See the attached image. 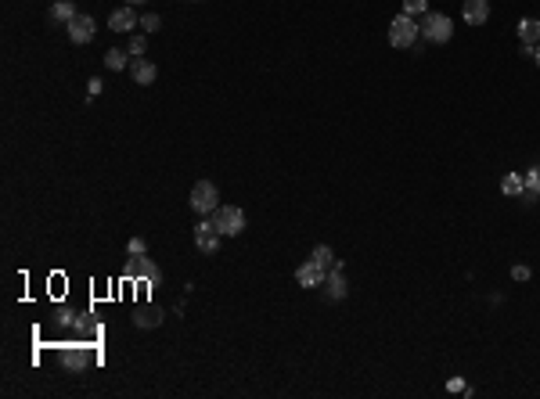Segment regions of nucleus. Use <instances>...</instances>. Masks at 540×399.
<instances>
[{
	"instance_id": "9d476101",
	"label": "nucleus",
	"mask_w": 540,
	"mask_h": 399,
	"mask_svg": "<svg viewBox=\"0 0 540 399\" xmlns=\"http://www.w3.org/2000/svg\"><path fill=\"white\" fill-rule=\"evenodd\" d=\"M130 76H134L137 87H151L155 76H158V69H155L148 58H134V62H130Z\"/></svg>"
},
{
	"instance_id": "4468645a",
	"label": "nucleus",
	"mask_w": 540,
	"mask_h": 399,
	"mask_svg": "<svg viewBox=\"0 0 540 399\" xmlns=\"http://www.w3.org/2000/svg\"><path fill=\"white\" fill-rule=\"evenodd\" d=\"M76 15H80V11H76V4H72V0H54V4H50V22H62V26H69Z\"/></svg>"
},
{
	"instance_id": "f8f14e48",
	"label": "nucleus",
	"mask_w": 540,
	"mask_h": 399,
	"mask_svg": "<svg viewBox=\"0 0 540 399\" xmlns=\"http://www.w3.org/2000/svg\"><path fill=\"white\" fill-rule=\"evenodd\" d=\"M526 205H533L536 198H540V165H533L529 173L522 177V195H519Z\"/></svg>"
},
{
	"instance_id": "dca6fc26",
	"label": "nucleus",
	"mask_w": 540,
	"mask_h": 399,
	"mask_svg": "<svg viewBox=\"0 0 540 399\" xmlns=\"http://www.w3.org/2000/svg\"><path fill=\"white\" fill-rule=\"evenodd\" d=\"M519 40L529 43V47H536V43H540V22H536V18H522V22H519Z\"/></svg>"
},
{
	"instance_id": "f3484780",
	"label": "nucleus",
	"mask_w": 540,
	"mask_h": 399,
	"mask_svg": "<svg viewBox=\"0 0 540 399\" xmlns=\"http://www.w3.org/2000/svg\"><path fill=\"white\" fill-rule=\"evenodd\" d=\"M130 62H134V58H130V50H116V47H112V50H104V65H108V69H116V72H119V69H130Z\"/></svg>"
},
{
	"instance_id": "9b49d317",
	"label": "nucleus",
	"mask_w": 540,
	"mask_h": 399,
	"mask_svg": "<svg viewBox=\"0 0 540 399\" xmlns=\"http://www.w3.org/2000/svg\"><path fill=\"white\" fill-rule=\"evenodd\" d=\"M490 18V0H465V22L468 26H486Z\"/></svg>"
},
{
	"instance_id": "cd10ccee",
	"label": "nucleus",
	"mask_w": 540,
	"mask_h": 399,
	"mask_svg": "<svg viewBox=\"0 0 540 399\" xmlns=\"http://www.w3.org/2000/svg\"><path fill=\"white\" fill-rule=\"evenodd\" d=\"M533 62H536V69H540V43H536V50H533Z\"/></svg>"
},
{
	"instance_id": "423d86ee",
	"label": "nucleus",
	"mask_w": 540,
	"mask_h": 399,
	"mask_svg": "<svg viewBox=\"0 0 540 399\" xmlns=\"http://www.w3.org/2000/svg\"><path fill=\"white\" fill-rule=\"evenodd\" d=\"M220 238H224V234L212 226V219H209V216L195 226V248H198L202 256H212L216 248H220Z\"/></svg>"
},
{
	"instance_id": "20e7f679",
	"label": "nucleus",
	"mask_w": 540,
	"mask_h": 399,
	"mask_svg": "<svg viewBox=\"0 0 540 399\" xmlns=\"http://www.w3.org/2000/svg\"><path fill=\"white\" fill-rule=\"evenodd\" d=\"M421 36V26H418V18H411V15H396L393 22H389V43L393 47H414V40Z\"/></svg>"
},
{
	"instance_id": "f257e3e1",
	"label": "nucleus",
	"mask_w": 540,
	"mask_h": 399,
	"mask_svg": "<svg viewBox=\"0 0 540 399\" xmlns=\"http://www.w3.org/2000/svg\"><path fill=\"white\" fill-rule=\"evenodd\" d=\"M209 219H212V226H216L224 238H238V234L245 231V212H242L238 205H220Z\"/></svg>"
},
{
	"instance_id": "a211bd4d",
	"label": "nucleus",
	"mask_w": 540,
	"mask_h": 399,
	"mask_svg": "<svg viewBox=\"0 0 540 399\" xmlns=\"http://www.w3.org/2000/svg\"><path fill=\"white\" fill-rule=\"evenodd\" d=\"M310 259H313L320 270H335V252H332L328 245H317V248L310 252Z\"/></svg>"
},
{
	"instance_id": "bb28decb",
	"label": "nucleus",
	"mask_w": 540,
	"mask_h": 399,
	"mask_svg": "<svg viewBox=\"0 0 540 399\" xmlns=\"http://www.w3.org/2000/svg\"><path fill=\"white\" fill-rule=\"evenodd\" d=\"M447 388H450V392H465V388H468V385H465V381H461V378H450V381H447Z\"/></svg>"
},
{
	"instance_id": "412c9836",
	"label": "nucleus",
	"mask_w": 540,
	"mask_h": 399,
	"mask_svg": "<svg viewBox=\"0 0 540 399\" xmlns=\"http://www.w3.org/2000/svg\"><path fill=\"white\" fill-rule=\"evenodd\" d=\"M126 50H130V58H144V50H148V36H144V33H141V36L134 33V36H130V47H126Z\"/></svg>"
},
{
	"instance_id": "6e6552de",
	"label": "nucleus",
	"mask_w": 540,
	"mask_h": 399,
	"mask_svg": "<svg viewBox=\"0 0 540 399\" xmlns=\"http://www.w3.org/2000/svg\"><path fill=\"white\" fill-rule=\"evenodd\" d=\"M320 280H328V270H320L313 259H306V263L296 270V284H299V288H317Z\"/></svg>"
},
{
	"instance_id": "39448f33",
	"label": "nucleus",
	"mask_w": 540,
	"mask_h": 399,
	"mask_svg": "<svg viewBox=\"0 0 540 399\" xmlns=\"http://www.w3.org/2000/svg\"><path fill=\"white\" fill-rule=\"evenodd\" d=\"M126 277H130V280H144L148 288H155V284L162 280V270H158L151 259H144V256H130V263H126Z\"/></svg>"
},
{
	"instance_id": "f03ea898",
	"label": "nucleus",
	"mask_w": 540,
	"mask_h": 399,
	"mask_svg": "<svg viewBox=\"0 0 540 399\" xmlns=\"http://www.w3.org/2000/svg\"><path fill=\"white\" fill-rule=\"evenodd\" d=\"M421 36H425V43H447L450 36H454V22L447 18V15H440V11H428V15H421Z\"/></svg>"
},
{
	"instance_id": "aec40b11",
	"label": "nucleus",
	"mask_w": 540,
	"mask_h": 399,
	"mask_svg": "<svg viewBox=\"0 0 540 399\" xmlns=\"http://www.w3.org/2000/svg\"><path fill=\"white\" fill-rule=\"evenodd\" d=\"M404 15H411V18L428 15V0H404Z\"/></svg>"
},
{
	"instance_id": "5701e85b",
	"label": "nucleus",
	"mask_w": 540,
	"mask_h": 399,
	"mask_svg": "<svg viewBox=\"0 0 540 399\" xmlns=\"http://www.w3.org/2000/svg\"><path fill=\"white\" fill-rule=\"evenodd\" d=\"M126 252H130V256H144V252H148V241H144V238H130V241H126Z\"/></svg>"
},
{
	"instance_id": "0eeeda50",
	"label": "nucleus",
	"mask_w": 540,
	"mask_h": 399,
	"mask_svg": "<svg viewBox=\"0 0 540 399\" xmlns=\"http://www.w3.org/2000/svg\"><path fill=\"white\" fill-rule=\"evenodd\" d=\"M94 33H97V22H94L90 15H76V18L69 22V40H72V43H90Z\"/></svg>"
},
{
	"instance_id": "a878e982",
	"label": "nucleus",
	"mask_w": 540,
	"mask_h": 399,
	"mask_svg": "<svg viewBox=\"0 0 540 399\" xmlns=\"http://www.w3.org/2000/svg\"><path fill=\"white\" fill-rule=\"evenodd\" d=\"M512 277H515V280H529V266H522V263L512 266Z\"/></svg>"
},
{
	"instance_id": "4be33fe9",
	"label": "nucleus",
	"mask_w": 540,
	"mask_h": 399,
	"mask_svg": "<svg viewBox=\"0 0 540 399\" xmlns=\"http://www.w3.org/2000/svg\"><path fill=\"white\" fill-rule=\"evenodd\" d=\"M134 324H137V327H158V313H155V310H144L141 317H134Z\"/></svg>"
},
{
	"instance_id": "ddd939ff",
	"label": "nucleus",
	"mask_w": 540,
	"mask_h": 399,
	"mask_svg": "<svg viewBox=\"0 0 540 399\" xmlns=\"http://www.w3.org/2000/svg\"><path fill=\"white\" fill-rule=\"evenodd\" d=\"M62 364H65V371H83V367L90 364V353H87V349H76V346H65V349H62Z\"/></svg>"
},
{
	"instance_id": "7ed1b4c3",
	"label": "nucleus",
	"mask_w": 540,
	"mask_h": 399,
	"mask_svg": "<svg viewBox=\"0 0 540 399\" xmlns=\"http://www.w3.org/2000/svg\"><path fill=\"white\" fill-rule=\"evenodd\" d=\"M191 209H195L198 216H212L216 209H220V191H216L212 180H198V184L191 187Z\"/></svg>"
},
{
	"instance_id": "6ab92c4d",
	"label": "nucleus",
	"mask_w": 540,
	"mask_h": 399,
	"mask_svg": "<svg viewBox=\"0 0 540 399\" xmlns=\"http://www.w3.org/2000/svg\"><path fill=\"white\" fill-rule=\"evenodd\" d=\"M501 191H504L508 198H519V195H522V177H519V173H504V177H501Z\"/></svg>"
},
{
	"instance_id": "1a4fd4ad",
	"label": "nucleus",
	"mask_w": 540,
	"mask_h": 399,
	"mask_svg": "<svg viewBox=\"0 0 540 399\" xmlns=\"http://www.w3.org/2000/svg\"><path fill=\"white\" fill-rule=\"evenodd\" d=\"M108 29H112V33H134L137 29V11L130 4L119 8V11H112V15H108Z\"/></svg>"
},
{
	"instance_id": "393cba45",
	"label": "nucleus",
	"mask_w": 540,
	"mask_h": 399,
	"mask_svg": "<svg viewBox=\"0 0 540 399\" xmlns=\"http://www.w3.org/2000/svg\"><path fill=\"white\" fill-rule=\"evenodd\" d=\"M101 90H104V83H101V80H97V76H94V80H90V83H87V94H90V97H97V94H101Z\"/></svg>"
},
{
	"instance_id": "c85d7f7f",
	"label": "nucleus",
	"mask_w": 540,
	"mask_h": 399,
	"mask_svg": "<svg viewBox=\"0 0 540 399\" xmlns=\"http://www.w3.org/2000/svg\"><path fill=\"white\" fill-rule=\"evenodd\" d=\"M126 4H144V0H126Z\"/></svg>"
},
{
	"instance_id": "b1692460",
	"label": "nucleus",
	"mask_w": 540,
	"mask_h": 399,
	"mask_svg": "<svg viewBox=\"0 0 540 399\" xmlns=\"http://www.w3.org/2000/svg\"><path fill=\"white\" fill-rule=\"evenodd\" d=\"M141 29H144V33H155V29H158V15H141Z\"/></svg>"
},
{
	"instance_id": "2eb2a0df",
	"label": "nucleus",
	"mask_w": 540,
	"mask_h": 399,
	"mask_svg": "<svg viewBox=\"0 0 540 399\" xmlns=\"http://www.w3.org/2000/svg\"><path fill=\"white\" fill-rule=\"evenodd\" d=\"M328 299H346V277H342V263L335 270H328Z\"/></svg>"
}]
</instances>
